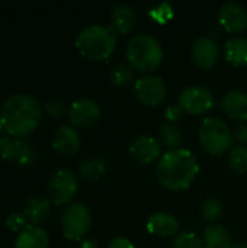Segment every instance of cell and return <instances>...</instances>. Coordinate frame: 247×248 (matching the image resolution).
I'll return each instance as SVG.
<instances>
[{
    "label": "cell",
    "instance_id": "6da1fadb",
    "mask_svg": "<svg viewBox=\"0 0 247 248\" xmlns=\"http://www.w3.org/2000/svg\"><path fill=\"white\" fill-rule=\"evenodd\" d=\"M41 119L42 108L39 102L28 94H15L9 97L0 110L3 129L15 138L31 135L39 126Z\"/></svg>",
    "mask_w": 247,
    "mask_h": 248
},
{
    "label": "cell",
    "instance_id": "7a4b0ae2",
    "mask_svg": "<svg viewBox=\"0 0 247 248\" xmlns=\"http://www.w3.org/2000/svg\"><path fill=\"white\" fill-rule=\"evenodd\" d=\"M199 173L197 157L186 148L166 151L156 167V174L162 186L169 190H185Z\"/></svg>",
    "mask_w": 247,
    "mask_h": 248
},
{
    "label": "cell",
    "instance_id": "3957f363",
    "mask_svg": "<svg viewBox=\"0 0 247 248\" xmlns=\"http://www.w3.org/2000/svg\"><path fill=\"white\" fill-rule=\"evenodd\" d=\"M74 45L89 60H106L115 49L116 32L103 25H89L77 33Z\"/></svg>",
    "mask_w": 247,
    "mask_h": 248
},
{
    "label": "cell",
    "instance_id": "277c9868",
    "mask_svg": "<svg viewBox=\"0 0 247 248\" xmlns=\"http://www.w3.org/2000/svg\"><path fill=\"white\" fill-rule=\"evenodd\" d=\"M125 52L130 65L141 73L157 70L163 61V49L160 42L148 33H137L131 36Z\"/></svg>",
    "mask_w": 247,
    "mask_h": 248
},
{
    "label": "cell",
    "instance_id": "5b68a950",
    "mask_svg": "<svg viewBox=\"0 0 247 248\" xmlns=\"http://www.w3.org/2000/svg\"><path fill=\"white\" fill-rule=\"evenodd\" d=\"M234 134L229 125L220 118H205L199 128V144L213 155H221L231 148Z\"/></svg>",
    "mask_w": 247,
    "mask_h": 248
},
{
    "label": "cell",
    "instance_id": "8992f818",
    "mask_svg": "<svg viewBox=\"0 0 247 248\" xmlns=\"http://www.w3.org/2000/svg\"><path fill=\"white\" fill-rule=\"evenodd\" d=\"M92 225V215L83 203L68 205L61 215V227L64 237L71 241H80L89 232Z\"/></svg>",
    "mask_w": 247,
    "mask_h": 248
},
{
    "label": "cell",
    "instance_id": "52a82bcc",
    "mask_svg": "<svg viewBox=\"0 0 247 248\" xmlns=\"http://www.w3.org/2000/svg\"><path fill=\"white\" fill-rule=\"evenodd\" d=\"M178 105L189 115H204L214 106V96L205 86H189L182 90Z\"/></svg>",
    "mask_w": 247,
    "mask_h": 248
},
{
    "label": "cell",
    "instance_id": "ba28073f",
    "mask_svg": "<svg viewBox=\"0 0 247 248\" xmlns=\"http://www.w3.org/2000/svg\"><path fill=\"white\" fill-rule=\"evenodd\" d=\"M79 189V182L76 174L68 169H60L54 173L49 180L48 192L49 198L57 206H63L74 198Z\"/></svg>",
    "mask_w": 247,
    "mask_h": 248
},
{
    "label": "cell",
    "instance_id": "9c48e42d",
    "mask_svg": "<svg viewBox=\"0 0 247 248\" xmlns=\"http://www.w3.org/2000/svg\"><path fill=\"white\" fill-rule=\"evenodd\" d=\"M134 92L141 103L147 106H159L166 99L167 89L160 77L148 74L135 81Z\"/></svg>",
    "mask_w": 247,
    "mask_h": 248
},
{
    "label": "cell",
    "instance_id": "30bf717a",
    "mask_svg": "<svg viewBox=\"0 0 247 248\" xmlns=\"http://www.w3.org/2000/svg\"><path fill=\"white\" fill-rule=\"evenodd\" d=\"M100 118V106L93 99H79L70 105L68 119L74 126L79 128H90Z\"/></svg>",
    "mask_w": 247,
    "mask_h": 248
},
{
    "label": "cell",
    "instance_id": "8fae6325",
    "mask_svg": "<svg viewBox=\"0 0 247 248\" xmlns=\"http://www.w3.org/2000/svg\"><path fill=\"white\" fill-rule=\"evenodd\" d=\"M0 157L26 166L35 160V153L29 144L19 138H0Z\"/></svg>",
    "mask_w": 247,
    "mask_h": 248
},
{
    "label": "cell",
    "instance_id": "7c38bea8",
    "mask_svg": "<svg viewBox=\"0 0 247 248\" xmlns=\"http://www.w3.org/2000/svg\"><path fill=\"white\" fill-rule=\"evenodd\" d=\"M220 57V46L211 36H199L192 45V60L202 68L208 70L215 65Z\"/></svg>",
    "mask_w": 247,
    "mask_h": 248
},
{
    "label": "cell",
    "instance_id": "4fadbf2b",
    "mask_svg": "<svg viewBox=\"0 0 247 248\" xmlns=\"http://www.w3.org/2000/svg\"><path fill=\"white\" fill-rule=\"evenodd\" d=\"M220 23L227 32L239 33L247 28V12L239 3H226L218 10Z\"/></svg>",
    "mask_w": 247,
    "mask_h": 248
},
{
    "label": "cell",
    "instance_id": "5bb4252c",
    "mask_svg": "<svg viewBox=\"0 0 247 248\" xmlns=\"http://www.w3.org/2000/svg\"><path fill=\"white\" fill-rule=\"evenodd\" d=\"M130 153L134 157V160H137L138 163H141V164H150V163L156 161L160 157L162 145L153 137L143 135V137L137 138L132 142V145L130 148Z\"/></svg>",
    "mask_w": 247,
    "mask_h": 248
},
{
    "label": "cell",
    "instance_id": "9a60e30c",
    "mask_svg": "<svg viewBox=\"0 0 247 248\" xmlns=\"http://www.w3.org/2000/svg\"><path fill=\"white\" fill-rule=\"evenodd\" d=\"M221 109L234 121H247V93L243 90H230L221 100Z\"/></svg>",
    "mask_w": 247,
    "mask_h": 248
},
{
    "label": "cell",
    "instance_id": "2e32d148",
    "mask_svg": "<svg viewBox=\"0 0 247 248\" xmlns=\"http://www.w3.org/2000/svg\"><path fill=\"white\" fill-rule=\"evenodd\" d=\"M52 147L63 155H73L80 148V135L73 126H60L52 140Z\"/></svg>",
    "mask_w": 247,
    "mask_h": 248
},
{
    "label": "cell",
    "instance_id": "e0dca14e",
    "mask_svg": "<svg viewBox=\"0 0 247 248\" xmlns=\"http://www.w3.org/2000/svg\"><path fill=\"white\" fill-rule=\"evenodd\" d=\"M147 230L150 234L159 237H170L175 235L179 230L178 219L166 212H156L147 221Z\"/></svg>",
    "mask_w": 247,
    "mask_h": 248
},
{
    "label": "cell",
    "instance_id": "ac0fdd59",
    "mask_svg": "<svg viewBox=\"0 0 247 248\" xmlns=\"http://www.w3.org/2000/svg\"><path fill=\"white\" fill-rule=\"evenodd\" d=\"M111 19H112V29L116 33L124 35V33H128L134 28L137 15H135V10L132 6L121 3V4H115L112 7Z\"/></svg>",
    "mask_w": 247,
    "mask_h": 248
},
{
    "label": "cell",
    "instance_id": "d6986e66",
    "mask_svg": "<svg viewBox=\"0 0 247 248\" xmlns=\"http://www.w3.org/2000/svg\"><path fill=\"white\" fill-rule=\"evenodd\" d=\"M49 240L47 232L35 225L25 227L16 237L15 248H48Z\"/></svg>",
    "mask_w": 247,
    "mask_h": 248
},
{
    "label": "cell",
    "instance_id": "ffe728a7",
    "mask_svg": "<svg viewBox=\"0 0 247 248\" xmlns=\"http://www.w3.org/2000/svg\"><path fill=\"white\" fill-rule=\"evenodd\" d=\"M202 244L205 248H231L233 241L230 232L218 224H211L202 234Z\"/></svg>",
    "mask_w": 247,
    "mask_h": 248
},
{
    "label": "cell",
    "instance_id": "44dd1931",
    "mask_svg": "<svg viewBox=\"0 0 247 248\" xmlns=\"http://www.w3.org/2000/svg\"><path fill=\"white\" fill-rule=\"evenodd\" d=\"M224 55L227 61L236 67L247 65V38L231 36L224 45Z\"/></svg>",
    "mask_w": 247,
    "mask_h": 248
},
{
    "label": "cell",
    "instance_id": "7402d4cb",
    "mask_svg": "<svg viewBox=\"0 0 247 248\" xmlns=\"http://www.w3.org/2000/svg\"><path fill=\"white\" fill-rule=\"evenodd\" d=\"M49 209H51V203L47 198L35 196V198L29 199V202L26 203V206L23 209V215H25L26 221H29L32 225L38 227V224L44 222L48 218Z\"/></svg>",
    "mask_w": 247,
    "mask_h": 248
},
{
    "label": "cell",
    "instance_id": "603a6c76",
    "mask_svg": "<svg viewBox=\"0 0 247 248\" xmlns=\"http://www.w3.org/2000/svg\"><path fill=\"white\" fill-rule=\"evenodd\" d=\"M80 174L89 180L100 179L106 171V163L102 157H89L80 163Z\"/></svg>",
    "mask_w": 247,
    "mask_h": 248
},
{
    "label": "cell",
    "instance_id": "cb8c5ba5",
    "mask_svg": "<svg viewBox=\"0 0 247 248\" xmlns=\"http://www.w3.org/2000/svg\"><path fill=\"white\" fill-rule=\"evenodd\" d=\"M160 142L162 145L167 147L169 150H176L179 148L181 142H182V132L181 129L173 125V124H165L160 126Z\"/></svg>",
    "mask_w": 247,
    "mask_h": 248
},
{
    "label": "cell",
    "instance_id": "d4e9b609",
    "mask_svg": "<svg viewBox=\"0 0 247 248\" xmlns=\"http://www.w3.org/2000/svg\"><path fill=\"white\" fill-rule=\"evenodd\" d=\"M132 76H134V70L130 64H125V62H119L116 64L112 71H111V81L118 86V87H122V86H127L131 80H132Z\"/></svg>",
    "mask_w": 247,
    "mask_h": 248
},
{
    "label": "cell",
    "instance_id": "484cf974",
    "mask_svg": "<svg viewBox=\"0 0 247 248\" xmlns=\"http://www.w3.org/2000/svg\"><path fill=\"white\" fill-rule=\"evenodd\" d=\"M223 214V205L217 198H207L201 206V215L208 222H215Z\"/></svg>",
    "mask_w": 247,
    "mask_h": 248
},
{
    "label": "cell",
    "instance_id": "4316f807",
    "mask_svg": "<svg viewBox=\"0 0 247 248\" xmlns=\"http://www.w3.org/2000/svg\"><path fill=\"white\" fill-rule=\"evenodd\" d=\"M229 163L230 167L236 173H246L247 171V147L239 145L231 148L229 154Z\"/></svg>",
    "mask_w": 247,
    "mask_h": 248
},
{
    "label": "cell",
    "instance_id": "83f0119b",
    "mask_svg": "<svg viewBox=\"0 0 247 248\" xmlns=\"http://www.w3.org/2000/svg\"><path fill=\"white\" fill-rule=\"evenodd\" d=\"M173 248H205L202 240H199L194 232H179L173 240Z\"/></svg>",
    "mask_w": 247,
    "mask_h": 248
},
{
    "label": "cell",
    "instance_id": "f1b7e54d",
    "mask_svg": "<svg viewBox=\"0 0 247 248\" xmlns=\"http://www.w3.org/2000/svg\"><path fill=\"white\" fill-rule=\"evenodd\" d=\"M150 16H151L154 20H157L159 23H166V22L173 16V10H172L170 4L162 3V4H159L157 7H154V9L150 10Z\"/></svg>",
    "mask_w": 247,
    "mask_h": 248
},
{
    "label": "cell",
    "instance_id": "f546056e",
    "mask_svg": "<svg viewBox=\"0 0 247 248\" xmlns=\"http://www.w3.org/2000/svg\"><path fill=\"white\" fill-rule=\"evenodd\" d=\"M25 222H26V218H25V215L23 214H17V212H13V214H10L9 217H7V219H6V225L12 230V231H15V232H20V230L25 227Z\"/></svg>",
    "mask_w": 247,
    "mask_h": 248
},
{
    "label": "cell",
    "instance_id": "4dcf8cb0",
    "mask_svg": "<svg viewBox=\"0 0 247 248\" xmlns=\"http://www.w3.org/2000/svg\"><path fill=\"white\" fill-rule=\"evenodd\" d=\"M45 109H47V112H48L51 116H54V118H61V116L64 115V112H66L64 103H63L61 100H57V99L49 100V102L45 105Z\"/></svg>",
    "mask_w": 247,
    "mask_h": 248
},
{
    "label": "cell",
    "instance_id": "1f68e13d",
    "mask_svg": "<svg viewBox=\"0 0 247 248\" xmlns=\"http://www.w3.org/2000/svg\"><path fill=\"white\" fill-rule=\"evenodd\" d=\"M166 118L170 121V122H176L178 119H181V116L183 115V110L179 105H170L166 108V112H165Z\"/></svg>",
    "mask_w": 247,
    "mask_h": 248
},
{
    "label": "cell",
    "instance_id": "d6a6232c",
    "mask_svg": "<svg viewBox=\"0 0 247 248\" xmlns=\"http://www.w3.org/2000/svg\"><path fill=\"white\" fill-rule=\"evenodd\" d=\"M108 248H135V247H134V244H132L128 238H125V237H118V238H114V240L109 243Z\"/></svg>",
    "mask_w": 247,
    "mask_h": 248
},
{
    "label": "cell",
    "instance_id": "836d02e7",
    "mask_svg": "<svg viewBox=\"0 0 247 248\" xmlns=\"http://www.w3.org/2000/svg\"><path fill=\"white\" fill-rule=\"evenodd\" d=\"M234 140L237 142H240L243 147L247 145V125H240L236 131H234Z\"/></svg>",
    "mask_w": 247,
    "mask_h": 248
},
{
    "label": "cell",
    "instance_id": "e575fe53",
    "mask_svg": "<svg viewBox=\"0 0 247 248\" xmlns=\"http://www.w3.org/2000/svg\"><path fill=\"white\" fill-rule=\"evenodd\" d=\"M80 248H98V244L93 240H83L80 244Z\"/></svg>",
    "mask_w": 247,
    "mask_h": 248
},
{
    "label": "cell",
    "instance_id": "d590c367",
    "mask_svg": "<svg viewBox=\"0 0 247 248\" xmlns=\"http://www.w3.org/2000/svg\"><path fill=\"white\" fill-rule=\"evenodd\" d=\"M231 248H247L246 244H234Z\"/></svg>",
    "mask_w": 247,
    "mask_h": 248
},
{
    "label": "cell",
    "instance_id": "8d00e7d4",
    "mask_svg": "<svg viewBox=\"0 0 247 248\" xmlns=\"http://www.w3.org/2000/svg\"><path fill=\"white\" fill-rule=\"evenodd\" d=\"M1 131H3V125H1V122H0V138H1Z\"/></svg>",
    "mask_w": 247,
    "mask_h": 248
}]
</instances>
